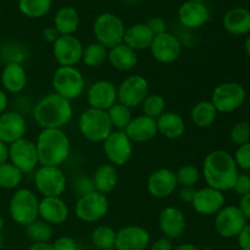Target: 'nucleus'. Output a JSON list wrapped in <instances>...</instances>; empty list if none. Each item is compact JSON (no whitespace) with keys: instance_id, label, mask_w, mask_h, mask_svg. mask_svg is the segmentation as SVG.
<instances>
[{"instance_id":"obj_1","label":"nucleus","mask_w":250,"mask_h":250,"mask_svg":"<svg viewBox=\"0 0 250 250\" xmlns=\"http://www.w3.org/2000/svg\"><path fill=\"white\" fill-rule=\"evenodd\" d=\"M202 175L208 187L220 192L232 190L239 175L233 155L226 150H212L203 160Z\"/></svg>"},{"instance_id":"obj_2","label":"nucleus","mask_w":250,"mask_h":250,"mask_svg":"<svg viewBox=\"0 0 250 250\" xmlns=\"http://www.w3.org/2000/svg\"><path fill=\"white\" fill-rule=\"evenodd\" d=\"M34 122L42 129H63L73 119L72 103L56 93L44 95L32 107Z\"/></svg>"},{"instance_id":"obj_3","label":"nucleus","mask_w":250,"mask_h":250,"mask_svg":"<svg viewBox=\"0 0 250 250\" xmlns=\"http://www.w3.org/2000/svg\"><path fill=\"white\" fill-rule=\"evenodd\" d=\"M34 143L38 153L39 166L61 167L70 158L71 141L63 129H42Z\"/></svg>"},{"instance_id":"obj_4","label":"nucleus","mask_w":250,"mask_h":250,"mask_svg":"<svg viewBox=\"0 0 250 250\" xmlns=\"http://www.w3.org/2000/svg\"><path fill=\"white\" fill-rule=\"evenodd\" d=\"M78 131L90 143H103L114 131L106 111L88 107L78 117Z\"/></svg>"},{"instance_id":"obj_5","label":"nucleus","mask_w":250,"mask_h":250,"mask_svg":"<svg viewBox=\"0 0 250 250\" xmlns=\"http://www.w3.org/2000/svg\"><path fill=\"white\" fill-rule=\"evenodd\" d=\"M51 85L54 93L72 103L84 93L85 80L76 66H59L51 77Z\"/></svg>"},{"instance_id":"obj_6","label":"nucleus","mask_w":250,"mask_h":250,"mask_svg":"<svg viewBox=\"0 0 250 250\" xmlns=\"http://www.w3.org/2000/svg\"><path fill=\"white\" fill-rule=\"evenodd\" d=\"M9 214L12 221L20 226L32 224L39 219V199L33 190L19 188L9 203Z\"/></svg>"},{"instance_id":"obj_7","label":"nucleus","mask_w":250,"mask_h":250,"mask_svg":"<svg viewBox=\"0 0 250 250\" xmlns=\"http://www.w3.org/2000/svg\"><path fill=\"white\" fill-rule=\"evenodd\" d=\"M126 27L119 16L110 12L99 15L93 24V33L98 42L105 48L111 49L124 43V36Z\"/></svg>"},{"instance_id":"obj_8","label":"nucleus","mask_w":250,"mask_h":250,"mask_svg":"<svg viewBox=\"0 0 250 250\" xmlns=\"http://www.w3.org/2000/svg\"><path fill=\"white\" fill-rule=\"evenodd\" d=\"M246 100L247 92L243 85L237 82H224L214 88L210 102L219 114H231L241 109Z\"/></svg>"},{"instance_id":"obj_9","label":"nucleus","mask_w":250,"mask_h":250,"mask_svg":"<svg viewBox=\"0 0 250 250\" xmlns=\"http://www.w3.org/2000/svg\"><path fill=\"white\" fill-rule=\"evenodd\" d=\"M34 187L42 197H61L67 188V177L61 167L38 166L34 172Z\"/></svg>"},{"instance_id":"obj_10","label":"nucleus","mask_w":250,"mask_h":250,"mask_svg":"<svg viewBox=\"0 0 250 250\" xmlns=\"http://www.w3.org/2000/svg\"><path fill=\"white\" fill-rule=\"evenodd\" d=\"M110 203L107 195L94 192L80 197L75 205V215L80 221L85 224H95L107 215Z\"/></svg>"},{"instance_id":"obj_11","label":"nucleus","mask_w":250,"mask_h":250,"mask_svg":"<svg viewBox=\"0 0 250 250\" xmlns=\"http://www.w3.org/2000/svg\"><path fill=\"white\" fill-rule=\"evenodd\" d=\"M149 94V82L144 76L131 75L117 87V102L129 109L141 106Z\"/></svg>"},{"instance_id":"obj_12","label":"nucleus","mask_w":250,"mask_h":250,"mask_svg":"<svg viewBox=\"0 0 250 250\" xmlns=\"http://www.w3.org/2000/svg\"><path fill=\"white\" fill-rule=\"evenodd\" d=\"M102 144L107 163L115 167L125 166L133 155V142L127 137L125 131H112Z\"/></svg>"},{"instance_id":"obj_13","label":"nucleus","mask_w":250,"mask_h":250,"mask_svg":"<svg viewBox=\"0 0 250 250\" xmlns=\"http://www.w3.org/2000/svg\"><path fill=\"white\" fill-rule=\"evenodd\" d=\"M9 163L19 168L23 175L36 171L39 166L36 143L24 137L10 144Z\"/></svg>"},{"instance_id":"obj_14","label":"nucleus","mask_w":250,"mask_h":250,"mask_svg":"<svg viewBox=\"0 0 250 250\" xmlns=\"http://www.w3.org/2000/svg\"><path fill=\"white\" fill-rule=\"evenodd\" d=\"M247 219L237 205H225L215 215L214 226L222 238H237L246 227Z\"/></svg>"},{"instance_id":"obj_15","label":"nucleus","mask_w":250,"mask_h":250,"mask_svg":"<svg viewBox=\"0 0 250 250\" xmlns=\"http://www.w3.org/2000/svg\"><path fill=\"white\" fill-rule=\"evenodd\" d=\"M149 50H150L154 60L160 63L168 65V63L176 62L181 58L182 43L172 33L164 32V33L154 37Z\"/></svg>"},{"instance_id":"obj_16","label":"nucleus","mask_w":250,"mask_h":250,"mask_svg":"<svg viewBox=\"0 0 250 250\" xmlns=\"http://www.w3.org/2000/svg\"><path fill=\"white\" fill-rule=\"evenodd\" d=\"M82 42L72 36H60L53 44V56L59 66H76L82 61Z\"/></svg>"},{"instance_id":"obj_17","label":"nucleus","mask_w":250,"mask_h":250,"mask_svg":"<svg viewBox=\"0 0 250 250\" xmlns=\"http://www.w3.org/2000/svg\"><path fill=\"white\" fill-rule=\"evenodd\" d=\"M150 243L149 231L138 225H127L116 231V250H146Z\"/></svg>"},{"instance_id":"obj_18","label":"nucleus","mask_w":250,"mask_h":250,"mask_svg":"<svg viewBox=\"0 0 250 250\" xmlns=\"http://www.w3.org/2000/svg\"><path fill=\"white\" fill-rule=\"evenodd\" d=\"M226 204L225 194L211 187H203L195 190L192 205L193 210L203 216H215Z\"/></svg>"},{"instance_id":"obj_19","label":"nucleus","mask_w":250,"mask_h":250,"mask_svg":"<svg viewBox=\"0 0 250 250\" xmlns=\"http://www.w3.org/2000/svg\"><path fill=\"white\" fill-rule=\"evenodd\" d=\"M85 97L89 107L107 111L117 103V87L107 80L95 81L87 89Z\"/></svg>"},{"instance_id":"obj_20","label":"nucleus","mask_w":250,"mask_h":250,"mask_svg":"<svg viewBox=\"0 0 250 250\" xmlns=\"http://www.w3.org/2000/svg\"><path fill=\"white\" fill-rule=\"evenodd\" d=\"M178 188L176 175L172 170L166 167L153 171L146 181V190L156 199H165L171 197Z\"/></svg>"},{"instance_id":"obj_21","label":"nucleus","mask_w":250,"mask_h":250,"mask_svg":"<svg viewBox=\"0 0 250 250\" xmlns=\"http://www.w3.org/2000/svg\"><path fill=\"white\" fill-rule=\"evenodd\" d=\"M159 229L163 237L175 241L180 239L187 229V220L181 209L176 207H166L159 215Z\"/></svg>"},{"instance_id":"obj_22","label":"nucleus","mask_w":250,"mask_h":250,"mask_svg":"<svg viewBox=\"0 0 250 250\" xmlns=\"http://www.w3.org/2000/svg\"><path fill=\"white\" fill-rule=\"evenodd\" d=\"M27 122L22 114L16 111H5L0 115V141L10 146L19 139L24 138Z\"/></svg>"},{"instance_id":"obj_23","label":"nucleus","mask_w":250,"mask_h":250,"mask_svg":"<svg viewBox=\"0 0 250 250\" xmlns=\"http://www.w3.org/2000/svg\"><path fill=\"white\" fill-rule=\"evenodd\" d=\"M70 216V209L61 197H43L39 200V219L51 226L62 225Z\"/></svg>"},{"instance_id":"obj_24","label":"nucleus","mask_w":250,"mask_h":250,"mask_svg":"<svg viewBox=\"0 0 250 250\" xmlns=\"http://www.w3.org/2000/svg\"><path fill=\"white\" fill-rule=\"evenodd\" d=\"M129 139L133 143H146L158 136V127H156V120L150 119L148 116L137 115L133 116L128 126L125 129Z\"/></svg>"},{"instance_id":"obj_25","label":"nucleus","mask_w":250,"mask_h":250,"mask_svg":"<svg viewBox=\"0 0 250 250\" xmlns=\"http://www.w3.org/2000/svg\"><path fill=\"white\" fill-rule=\"evenodd\" d=\"M178 20L186 28L198 29L210 20L209 9L204 2L186 1L178 9Z\"/></svg>"},{"instance_id":"obj_26","label":"nucleus","mask_w":250,"mask_h":250,"mask_svg":"<svg viewBox=\"0 0 250 250\" xmlns=\"http://www.w3.org/2000/svg\"><path fill=\"white\" fill-rule=\"evenodd\" d=\"M27 83H28V77L23 63L9 62L2 68L1 85L5 92L19 94L24 90Z\"/></svg>"},{"instance_id":"obj_27","label":"nucleus","mask_w":250,"mask_h":250,"mask_svg":"<svg viewBox=\"0 0 250 250\" xmlns=\"http://www.w3.org/2000/svg\"><path fill=\"white\" fill-rule=\"evenodd\" d=\"M107 62L111 65L112 68L120 72H129L138 63V54L125 43H121L109 49Z\"/></svg>"},{"instance_id":"obj_28","label":"nucleus","mask_w":250,"mask_h":250,"mask_svg":"<svg viewBox=\"0 0 250 250\" xmlns=\"http://www.w3.org/2000/svg\"><path fill=\"white\" fill-rule=\"evenodd\" d=\"M154 37L155 36L149 29L146 23H136L126 28L124 36V43L127 46H129L132 50L138 53V51L149 50L151 43H153Z\"/></svg>"},{"instance_id":"obj_29","label":"nucleus","mask_w":250,"mask_h":250,"mask_svg":"<svg viewBox=\"0 0 250 250\" xmlns=\"http://www.w3.org/2000/svg\"><path fill=\"white\" fill-rule=\"evenodd\" d=\"M222 23L229 33L246 36L250 33V11L246 7H233L225 14Z\"/></svg>"},{"instance_id":"obj_30","label":"nucleus","mask_w":250,"mask_h":250,"mask_svg":"<svg viewBox=\"0 0 250 250\" xmlns=\"http://www.w3.org/2000/svg\"><path fill=\"white\" fill-rule=\"evenodd\" d=\"M158 133L167 139H178L185 134L186 122L180 114L173 111H165L156 119Z\"/></svg>"},{"instance_id":"obj_31","label":"nucleus","mask_w":250,"mask_h":250,"mask_svg":"<svg viewBox=\"0 0 250 250\" xmlns=\"http://www.w3.org/2000/svg\"><path fill=\"white\" fill-rule=\"evenodd\" d=\"M93 183L97 192L107 195L116 188L119 182V175L114 165L109 163L102 164L93 173Z\"/></svg>"},{"instance_id":"obj_32","label":"nucleus","mask_w":250,"mask_h":250,"mask_svg":"<svg viewBox=\"0 0 250 250\" xmlns=\"http://www.w3.org/2000/svg\"><path fill=\"white\" fill-rule=\"evenodd\" d=\"M216 107L210 100H200L190 110V120L198 128H209L217 120Z\"/></svg>"},{"instance_id":"obj_33","label":"nucleus","mask_w":250,"mask_h":250,"mask_svg":"<svg viewBox=\"0 0 250 250\" xmlns=\"http://www.w3.org/2000/svg\"><path fill=\"white\" fill-rule=\"evenodd\" d=\"M80 26V15L73 7H61L54 17V27L60 36H72Z\"/></svg>"},{"instance_id":"obj_34","label":"nucleus","mask_w":250,"mask_h":250,"mask_svg":"<svg viewBox=\"0 0 250 250\" xmlns=\"http://www.w3.org/2000/svg\"><path fill=\"white\" fill-rule=\"evenodd\" d=\"M107 54L109 49L98 42H93L83 49L82 62L89 68H98L107 62Z\"/></svg>"},{"instance_id":"obj_35","label":"nucleus","mask_w":250,"mask_h":250,"mask_svg":"<svg viewBox=\"0 0 250 250\" xmlns=\"http://www.w3.org/2000/svg\"><path fill=\"white\" fill-rule=\"evenodd\" d=\"M93 246L100 250H109L115 248L116 231L109 225H99L95 227L90 234Z\"/></svg>"},{"instance_id":"obj_36","label":"nucleus","mask_w":250,"mask_h":250,"mask_svg":"<svg viewBox=\"0 0 250 250\" xmlns=\"http://www.w3.org/2000/svg\"><path fill=\"white\" fill-rule=\"evenodd\" d=\"M53 0H20L19 9L29 19H39L50 11Z\"/></svg>"},{"instance_id":"obj_37","label":"nucleus","mask_w":250,"mask_h":250,"mask_svg":"<svg viewBox=\"0 0 250 250\" xmlns=\"http://www.w3.org/2000/svg\"><path fill=\"white\" fill-rule=\"evenodd\" d=\"M106 112L110 119V122H111L112 127H114V131H125L129 122H131V120L133 119L132 109L125 106L124 104L119 102L112 105Z\"/></svg>"},{"instance_id":"obj_38","label":"nucleus","mask_w":250,"mask_h":250,"mask_svg":"<svg viewBox=\"0 0 250 250\" xmlns=\"http://www.w3.org/2000/svg\"><path fill=\"white\" fill-rule=\"evenodd\" d=\"M26 234L33 243H49L53 238V227L43 220L38 219L26 226Z\"/></svg>"},{"instance_id":"obj_39","label":"nucleus","mask_w":250,"mask_h":250,"mask_svg":"<svg viewBox=\"0 0 250 250\" xmlns=\"http://www.w3.org/2000/svg\"><path fill=\"white\" fill-rule=\"evenodd\" d=\"M23 180V173L15 167L11 163L0 165V188L16 189Z\"/></svg>"},{"instance_id":"obj_40","label":"nucleus","mask_w":250,"mask_h":250,"mask_svg":"<svg viewBox=\"0 0 250 250\" xmlns=\"http://www.w3.org/2000/svg\"><path fill=\"white\" fill-rule=\"evenodd\" d=\"M141 107L144 116L156 120L166 111V102L164 97H161L160 94H155V93H151L150 94L149 93L148 97L142 103Z\"/></svg>"},{"instance_id":"obj_41","label":"nucleus","mask_w":250,"mask_h":250,"mask_svg":"<svg viewBox=\"0 0 250 250\" xmlns=\"http://www.w3.org/2000/svg\"><path fill=\"white\" fill-rule=\"evenodd\" d=\"M180 187H195L202 178V171L194 165H183L175 172Z\"/></svg>"},{"instance_id":"obj_42","label":"nucleus","mask_w":250,"mask_h":250,"mask_svg":"<svg viewBox=\"0 0 250 250\" xmlns=\"http://www.w3.org/2000/svg\"><path fill=\"white\" fill-rule=\"evenodd\" d=\"M229 139L236 146H243L250 142V124L246 121H239L234 125L229 132Z\"/></svg>"},{"instance_id":"obj_43","label":"nucleus","mask_w":250,"mask_h":250,"mask_svg":"<svg viewBox=\"0 0 250 250\" xmlns=\"http://www.w3.org/2000/svg\"><path fill=\"white\" fill-rule=\"evenodd\" d=\"M71 188H72L73 193L77 195L78 198L83 197L85 194H89V193L94 192V183H93L92 177H88V176L80 175L77 177H75L71 183Z\"/></svg>"},{"instance_id":"obj_44","label":"nucleus","mask_w":250,"mask_h":250,"mask_svg":"<svg viewBox=\"0 0 250 250\" xmlns=\"http://www.w3.org/2000/svg\"><path fill=\"white\" fill-rule=\"evenodd\" d=\"M233 159L238 168L250 171V142L237 148V150L234 151Z\"/></svg>"},{"instance_id":"obj_45","label":"nucleus","mask_w":250,"mask_h":250,"mask_svg":"<svg viewBox=\"0 0 250 250\" xmlns=\"http://www.w3.org/2000/svg\"><path fill=\"white\" fill-rule=\"evenodd\" d=\"M232 190H234V193L238 194L239 197H243V195L250 193V175H248V173H239Z\"/></svg>"},{"instance_id":"obj_46","label":"nucleus","mask_w":250,"mask_h":250,"mask_svg":"<svg viewBox=\"0 0 250 250\" xmlns=\"http://www.w3.org/2000/svg\"><path fill=\"white\" fill-rule=\"evenodd\" d=\"M54 250H78V244L72 237L61 236L53 243Z\"/></svg>"},{"instance_id":"obj_47","label":"nucleus","mask_w":250,"mask_h":250,"mask_svg":"<svg viewBox=\"0 0 250 250\" xmlns=\"http://www.w3.org/2000/svg\"><path fill=\"white\" fill-rule=\"evenodd\" d=\"M146 26L153 32L154 36H158V34L166 32V22L161 17H153V19L146 22Z\"/></svg>"},{"instance_id":"obj_48","label":"nucleus","mask_w":250,"mask_h":250,"mask_svg":"<svg viewBox=\"0 0 250 250\" xmlns=\"http://www.w3.org/2000/svg\"><path fill=\"white\" fill-rule=\"evenodd\" d=\"M173 248L175 247H173L172 241L166 237H160V238L155 239L149 246V250H173Z\"/></svg>"},{"instance_id":"obj_49","label":"nucleus","mask_w":250,"mask_h":250,"mask_svg":"<svg viewBox=\"0 0 250 250\" xmlns=\"http://www.w3.org/2000/svg\"><path fill=\"white\" fill-rule=\"evenodd\" d=\"M241 250H250V224H247L237 237Z\"/></svg>"},{"instance_id":"obj_50","label":"nucleus","mask_w":250,"mask_h":250,"mask_svg":"<svg viewBox=\"0 0 250 250\" xmlns=\"http://www.w3.org/2000/svg\"><path fill=\"white\" fill-rule=\"evenodd\" d=\"M195 187H181L178 190V198L181 202L190 204L195 194Z\"/></svg>"},{"instance_id":"obj_51","label":"nucleus","mask_w":250,"mask_h":250,"mask_svg":"<svg viewBox=\"0 0 250 250\" xmlns=\"http://www.w3.org/2000/svg\"><path fill=\"white\" fill-rule=\"evenodd\" d=\"M238 208L242 211V214L246 216V219L250 220V193L243 195V197H241Z\"/></svg>"},{"instance_id":"obj_52","label":"nucleus","mask_w":250,"mask_h":250,"mask_svg":"<svg viewBox=\"0 0 250 250\" xmlns=\"http://www.w3.org/2000/svg\"><path fill=\"white\" fill-rule=\"evenodd\" d=\"M43 38L45 42H49V43L54 44V42L60 37V34L58 33V31L55 29V27H46L43 31Z\"/></svg>"},{"instance_id":"obj_53","label":"nucleus","mask_w":250,"mask_h":250,"mask_svg":"<svg viewBox=\"0 0 250 250\" xmlns=\"http://www.w3.org/2000/svg\"><path fill=\"white\" fill-rule=\"evenodd\" d=\"M9 163V146L0 141V165Z\"/></svg>"},{"instance_id":"obj_54","label":"nucleus","mask_w":250,"mask_h":250,"mask_svg":"<svg viewBox=\"0 0 250 250\" xmlns=\"http://www.w3.org/2000/svg\"><path fill=\"white\" fill-rule=\"evenodd\" d=\"M9 105V98H7L6 92L0 88V115L4 114Z\"/></svg>"},{"instance_id":"obj_55","label":"nucleus","mask_w":250,"mask_h":250,"mask_svg":"<svg viewBox=\"0 0 250 250\" xmlns=\"http://www.w3.org/2000/svg\"><path fill=\"white\" fill-rule=\"evenodd\" d=\"M27 250H54L51 243H33Z\"/></svg>"},{"instance_id":"obj_56","label":"nucleus","mask_w":250,"mask_h":250,"mask_svg":"<svg viewBox=\"0 0 250 250\" xmlns=\"http://www.w3.org/2000/svg\"><path fill=\"white\" fill-rule=\"evenodd\" d=\"M173 250H200L197 246H194L193 243H182L180 246L175 247Z\"/></svg>"},{"instance_id":"obj_57","label":"nucleus","mask_w":250,"mask_h":250,"mask_svg":"<svg viewBox=\"0 0 250 250\" xmlns=\"http://www.w3.org/2000/svg\"><path fill=\"white\" fill-rule=\"evenodd\" d=\"M244 50H246L247 55L250 58V36L246 39V42H244Z\"/></svg>"},{"instance_id":"obj_58","label":"nucleus","mask_w":250,"mask_h":250,"mask_svg":"<svg viewBox=\"0 0 250 250\" xmlns=\"http://www.w3.org/2000/svg\"><path fill=\"white\" fill-rule=\"evenodd\" d=\"M4 227H5V221H4V219L0 216V233H1V231L4 229Z\"/></svg>"},{"instance_id":"obj_59","label":"nucleus","mask_w":250,"mask_h":250,"mask_svg":"<svg viewBox=\"0 0 250 250\" xmlns=\"http://www.w3.org/2000/svg\"><path fill=\"white\" fill-rule=\"evenodd\" d=\"M187 1H193V2H204L205 0H187Z\"/></svg>"},{"instance_id":"obj_60","label":"nucleus","mask_w":250,"mask_h":250,"mask_svg":"<svg viewBox=\"0 0 250 250\" xmlns=\"http://www.w3.org/2000/svg\"><path fill=\"white\" fill-rule=\"evenodd\" d=\"M2 248V238H1V234H0V250Z\"/></svg>"},{"instance_id":"obj_61","label":"nucleus","mask_w":250,"mask_h":250,"mask_svg":"<svg viewBox=\"0 0 250 250\" xmlns=\"http://www.w3.org/2000/svg\"><path fill=\"white\" fill-rule=\"evenodd\" d=\"M200 250H214L212 248H203V249H200Z\"/></svg>"},{"instance_id":"obj_62","label":"nucleus","mask_w":250,"mask_h":250,"mask_svg":"<svg viewBox=\"0 0 250 250\" xmlns=\"http://www.w3.org/2000/svg\"><path fill=\"white\" fill-rule=\"evenodd\" d=\"M249 107H250V95H249Z\"/></svg>"}]
</instances>
